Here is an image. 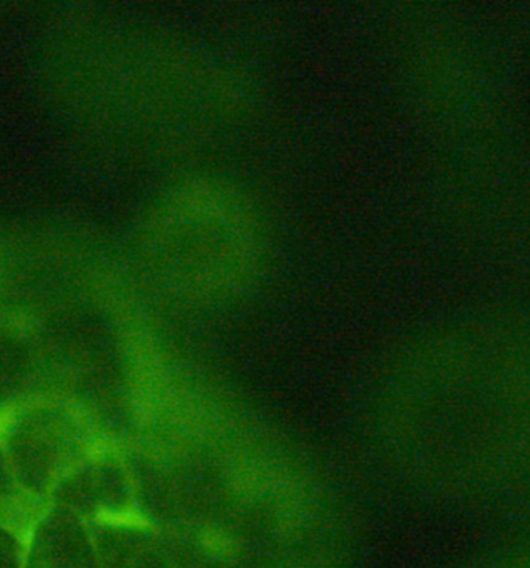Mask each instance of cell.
I'll list each match as a JSON object with an SVG mask.
<instances>
[{
  "label": "cell",
  "mask_w": 530,
  "mask_h": 568,
  "mask_svg": "<svg viewBox=\"0 0 530 568\" xmlns=\"http://www.w3.org/2000/svg\"><path fill=\"white\" fill-rule=\"evenodd\" d=\"M142 241L162 270L243 271L258 262L267 236L263 217L243 192L193 179L160 196Z\"/></svg>",
  "instance_id": "6da1fadb"
}]
</instances>
